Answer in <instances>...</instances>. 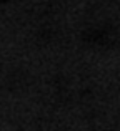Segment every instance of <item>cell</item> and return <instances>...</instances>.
I'll list each match as a JSON object with an SVG mask.
<instances>
[{
  "instance_id": "cell-1",
  "label": "cell",
  "mask_w": 120,
  "mask_h": 131,
  "mask_svg": "<svg viewBox=\"0 0 120 131\" xmlns=\"http://www.w3.org/2000/svg\"><path fill=\"white\" fill-rule=\"evenodd\" d=\"M87 40L92 45H97V47H107V45L112 43L114 37L107 28H94L87 33Z\"/></svg>"
}]
</instances>
